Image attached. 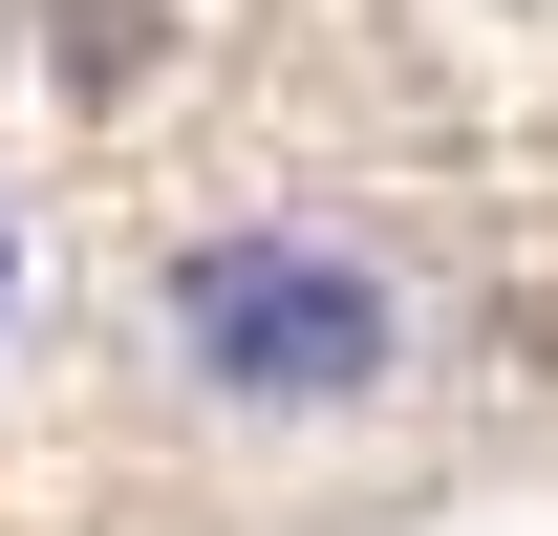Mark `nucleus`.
Wrapping results in <instances>:
<instances>
[{
	"mask_svg": "<svg viewBox=\"0 0 558 536\" xmlns=\"http://www.w3.org/2000/svg\"><path fill=\"white\" fill-rule=\"evenodd\" d=\"M172 365H194L215 407H365L409 365V301H387L365 236H215V258L172 279Z\"/></svg>",
	"mask_w": 558,
	"mask_h": 536,
	"instance_id": "nucleus-1",
	"label": "nucleus"
}]
</instances>
